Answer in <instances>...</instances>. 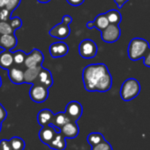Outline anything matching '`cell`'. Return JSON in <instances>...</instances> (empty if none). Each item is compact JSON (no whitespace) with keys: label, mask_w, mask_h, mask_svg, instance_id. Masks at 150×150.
<instances>
[{"label":"cell","mask_w":150,"mask_h":150,"mask_svg":"<svg viewBox=\"0 0 150 150\" xmlns=\"http://www.w3.org/2000/svg\"><path fill=\"white\" fill-rule=\"evenodd\" d=\"M143 61H144V64L146 67H150V47L147 50V51H146V53L143 58Z\"/></svg>","instance_id":"33"},{"label":"cell","mask_w":150,"mask_h":150,"mask_svg":"<svg viewBox=\"0 0 150 150\" xmlns=\"http://www.w3.org/2000/svg\"><path fill=\"white\" fill-rule=\"evenodd\" d=\"M69 5L72 6H79L81 5H82L84 3L85 0H66Z\"/></svg>","instance_id":"34"},{"label":"cell","mask_w":150,"mask_h":150,"mask_svg":"<svg viewBox=\"0 0 150 150\" xmlns=\"http://www.w3.org/2000/svg\"><path fill=\"white\" fill-rule=\"evenodd\" d=\"M21 2V0H7L6 7L8 10H10L12 13H13L18 8V6H20Z\"/></svg>","instance_id":"29"},{"label":"cell","mask_w":150,"mask_h":150,"mask_svg":"<svg viewBox=\"0 0 150 150\" xmlns=\"http://www.w3.org/2000/svg\"><path fill=\"white\" fill-rule=\"evenodd\" d=\"M0 48H1V46H0Z\"/></svg>","instance_id":"42"},{"label":"cell","mask_w":150,"mask_h":150,"mask_svg":"<svg viewBox=\"0 0 150 150\" xmlns=\"http://www.w3.org/2000/svg\"><path fill=\"white\" fill-rule=\"evenodd\" d=\"M0 150H13L10 146L9 140L1 139L0 140Z\"/></svg>","instance_id":"31"},{"label":"cell","mask_w":150,"mask_h":150,"mask_svg":"<svg viewBox=\"0 0 150 150\" xmlns=\"http://www.w3.org/2000/svg\"><path fill=\"white\" fill-rule=\"evenodd\" d=\"M6 3H7V0H0V9L6 7Z\"/></svg>","instance_id":"37"},{"label":"cell","mask_w":150,"mask_h":150,"mask_svg":"<svg viewBox=\"0 0 150 150\" xmlns=\"http://www.w3.org/2000/svg\"><path fill=\"white\" fill-rule=\"evenodd\" d=\"M93 23H94V27L97 30H99L100 32H102L103 30H104L110 24V21H109V20H108V18H107V16H106V13L98 14L96 17V19L93 21Z\"/></svg>","instance_id":"21"},{"label":"cell","mask_w":150,"mask_h":150,"mask_svg":"<svg viewBox=\"0 0 150 150\" xmlns=\"http://www.w3.org/2000/svg\"><path fill=\"white\" fill-rule=\"evenodd\" d=\"M87 139H88V142L89 143V145L91 146H96L99 143L105 140L103 135L102 133H100V132H91L90 134H88Z\"/></svg>","instance_id":"23"},{"label":"cell","mask_w":150,"mask_h":150,"mask_svg":"<svg viewBox=\"0 0 150 150\" xmlns=\"http://www.w3.org/2000/svg\"><path fill=\"white\" fill-rule=\"evenodd\" d=\"M97 45L91 39H85L81 42L79 45V53L84 59L94 58L97 54Z\"/></svg>","instance_id":"4"},{"label":"cell","mask_w":150,"mask_h":150,"mask_svg":"<svg viewBox=\"0 0 150 150\" xmlns=\"http://www.w3.org/2000/svg\"><path fill=\"white\" fill-rule=\"evenodd\" d=\"M12 12L8 10L6 7L0 9V21H8L12 17Z\"/></svg>","instance_id":"27"},{"label":"cell","mask_w":150,"mask_h":150,"mask_svg":"<svg viewBox=\"0 0 150 150\" xmlns=\"http://www.w3.org/2000/svg\"><path fill=\"white\" fill-rule=\"evenodd\" d=\"M13 54L10 50H2L0 52V67L2 69L9 70L13 66Z\"/></svg>","instance_id":"16"},{"label":"cell","mask_w":150,"mask_h":150,"mask_svg":"<svg viewBox=\"0 0 150 150\" xmlns=\"http://www.w3.org/2000/svg\"><path fill=\"white\" fill-rule=\"evenodd\" d=\"M13 60H14V64L17 65L20 64H24L25 59L27 57V55L24 51L22 50H18L16 52H13Z\"/></svg>","instance_id":"26"},{"label":"cell","mask_w":150,"mask_h":150,"mask_svg":"<svg viewBox=\"0 0 150 150\" xmlns=\"http://www.w3.org/2000/svg\"><path fill=\"white\" fill-rule=\"evenodd\" d=\"M9 21H10L12 27L13 28V29H14L15 31L22 27V21H21L19 17L11 18V19L9 20Z\"/></svg>","instance_id":"30"},{"label":"cell","mask_w":150,"mask_h":150,"mask_svg":"<svg viewBox=\"0 0 150 150\" xmlns=\"http://www.w3.org/2000/svg\"><path fill=\"white\" fill-rule=\"evenodd\" d=\"M69 121H71V119L68 117V116L66 115L65 112H58V113H57V114L54 115V117H53L51 125H53L57 129H59L60 130Z\"/></svg>","instance_id":"20"},{"label":"cell","mask_w":150,"mask_h":150,"mask_svg":"<svg viewBox=\"0 0 150 150\" xmlns=\"http://www.w3.org/2000/svg\"><path fill=\"white\" fill-rule=\"evenodd\" d=\"M49 51L53 58H59L64 57L68 53L69 47L64 42H56L50 44Z\"/></svg>","instance_id":"11"},{"label":"cell","mask_w":150,"mask_h":150,"mask_svg":"<svg viewBox=\"0 0 150 150\" xmlns=\"http://www.w3.org/2000/svg\"><path fill=\"white\" fill-rule=\"evenodd\" d=\"M87 28H89V29L94 28L95 27H94V23H93V21H88V22L87 23Z\"/></svg>","instance_id":"38"},{"label":"cell","mask_w":150,"mask_h":150,"mask_svg":"<svg viewBox=\"0 0 150 150\" xmlns=\"http://www.w3.org/2000/svg\"><path fill=\"white\" fill-rule=\"evenodd\" d=\"M70 33H71V29H70L69 25H66L63 22L54 26L49 31V34L50 36L60 39V40L66 39L70 35Z\"/></svg>","instance_id":"10"},{"label":"cell","mask_w":150,"mask_h":150,"mask_svg":"<svg viewBox=\"0 0 150 150\" xmlns=\"http://www.w3.org/2000/svg\"><path fill=\"white\" fill-rule=\"evenodd\" d=\"M129 0H114V2L116 3V5L117 6L118 8H122L124 6L125 4H126Z\"/></svg>","instance_id":"36"},{"label":"cell","mask_w":150,"mask_h":150,"mask_svg":"<svg viewBox=\"0 0 150 150\" xmlns=\"http://www.w3.org/2000/svg\"><path fill=\"white\" fill-rule=\"evenodd\" d=\"M140 92L139 82L133 78L127 79L124 81L120 88V96L123 101L130 102L139 96Z\"/></svg>","instance_id":"3"},{"label":"cell","mask_w":150,"mask_h":150,"mask_svg":"<svg viewBox=\"0 0 150 150\" xmlns=\"http://www.w3.org/2000/svg\"><path fill=\"white\" fill-rule=\"evenodd\" d=\"M29 96L31 100L35 103H44L49 97V88H45L41 84L35 83L32 85L29 90Z\"/></svg>","instance_id":"5"},{"label":"cell","mask_w":150,"mask_h":150,"mask_svg":"<svg viewBox=\"0 0 150 150\" xmlns=\"http://www.w3.org/2000/svg\"><path fill=\"white\" fill-rule=\"evenodd\" d=\"M61 133L66 139H75L80 132V127L77 125V121H69L61 129Z\"/></svg>","instance_id":"12"},{"label":"cell","mask_w":150,"mask_h":150,"mask_svg":"<svg viewBox=\"0 0 150 150\" xmlns=\"http://www.w3.org/2000/svg\"><path fill=\"white\" fill-rule=\"evenodd\" d=\"M8 77L10 81L16 85H21L22 83H25L24 71H22L19 67L16 66L11 67L8 70Z\"/></svg>","instance_id":"13"},{"label":"cell","mask_w":150,"mask_h":150,"mask_svg":"<svg viewBox=\"0 0 150 150\" xmlns=\"http://www.w3.org/2000/svg\"><path fill=\"white\" fill-rule=\"evenodd\" d=\"M62 22L66 24V25H70L72 22V18L69 15H64L62 18Z\"/></svg>","instance_id":"35"},{"label":"cell","mask_w":150,"mask_h":150,"mask_svg":"<svg viewBox=\"0 0 150 150\" xmlns=\"http://www.w3.org/2000/svg\"><path fill=\"white\" fill-rule=\"evenodd\" d=\"M54 115L55 114L50 110L43 109L40 110L37 114V122L41 126H46L51 125Z\"/></svg>","instance_id":"18"},{"label":"cell","mask_w":150,"mask_h":150,"mask_svg":"<svg viewBox=\"0 0 150 150\" xmlns=\"http://www.w3.org/2000/svg\"><path fill=\"white\" fill-rule=\"evenodd\" d=\"M66 138L60 132H57L55 138L48 145L50 148L54 150H64L66 148Z\"/></svg>","instance_id":"19"},{"label":"cell","mask_w":150,"mask_h":150,"mask_svg":"<svg viewBox=\"0 0 150 150\" xmlns=\"http://www.w3.org/2000/svg\"><path fill=\"white\" fill-rule=\"evenodd\" d=\"M66 115L71 121H77L79 120L83 113V108L82 105L77 102V101H71L68 103V104L65 107Z\"/></svg>","instance_id":"7"},{"label":"cell","mask_w":150,"mask_h":150,"mask_svg":"<svg viewBox=\"0 0 150 150\" xmlns=\"http://www.w3.org/2000/svg\"><path fill=\"white\" fill-rule=\"evenodd\" d=\"M57 132H60L59 129H57L53 125H49L46 126H42V129L40 130L38 136L42 143L49 145L51 142V140L55 138Z\"/></svg>","instance_id":"9"},{"label":"cell","mask_w":150,"mask_h":150,"mask_svg":"<svg viewBox=\"0 0 150 150\" xmlns=\"http://www.w3.org/2000/svg\"><path fill=\"white\" fill-rule=\"evenodd\" d=\"M42 65L40 66H35L27 68L26 71H24V78H25V83L28 84H35L37 81L38 75L40 73V71L42 69Z\"/></svg>","instance_id":"17"},{"label":"cell","mask_w":150,"mask_h":150,"mask_svg":"<svg viewBox=\"0 0 150 150\" xmlns=\"http://www.w3.org/2000/svg\"><path fill=\"white\" fill-rule=\"evenodd\" d=\"M91 150H113V148L108 141L104 140V141L99 143L98 145L92 146Z\"/></svg>","instance_id":"28"},{"label":"cell","mask_w":150,"mask_h":150,"mask_svg":"<svg viewBox=\"0 0 150 150\" xmlns=\"http://www.w3.org/2000/svg\"><path fill=\"white\" fill-rule=\"evenodd\" d=\"M18 40L15 34L0 35V46L6 50H12L17 45Z\"/></svg>","instance_id":"15"},{"label":"cell","mask_w":150,"mask_h":150,"mask_svg":"<svg viewBox=\"0 0 150 150\" xmlns=\"http://www.w3.org/2000/svg\"><path fill=\"white\" fill-rule=\"evenodd\" d=\"M37 1H38L39 3H42V4H47V3L50 2L51 0H37Z\"/></svg>","instance_id":"39"},{"label":"cell","mask_w":150,"mask_h":150,"mask_svg":"<svg viewBox=\"0 0 150 150\" xmlns=\"http://www.w3.org/2000/svg\"><path fill=\"white\" fill-rule=\"evenodd\" d=\"M35 83L41 84L44 86L45 88H50L53 85V77H52L51 72L48 69L42 67Z\"/></svg>","instance_id":"14"},{"label":"cell","mask_w":150,"mask_h":150,"mask_svg":"<svg viewBox=\"0 0 150 150\" xmlns=\"http://www.w3.org/2000/svg\"><path fill=\"white\" fill-rule=\"evenodd\" d=\"M1 121H0V132H1V128H2V125H1Z\"/></svg>","instance_id":"41"},{"label":"cell","mask_w":150,"mask_h":150,"mask_svg":"<svg viewBox=\"0 0 150 150\" xmlns=\"http://www.w3.org/2000/svg\"><path fill=\"white\" fill-rule=\"evenodd\" d=\"M148 49L149 44L146 40L139 37H135L131 40L128 45L127 54L132 61H138L144 58Z\"/></svg>","instance_id":"2"},{"label":"cell","mask_w":150,"mask_h":150,"mask_svg":"<svg viewBox=\"0 0 150 150\" xmlns=\"http://www.w3.org/2000/svg\"><path fill=\"white\" fill-rule=\"evenodd\" d=\"M2 86V79H1V76H0V88Z\"/></svg>","instance_id":"40"},{"label":"cell","mask_w":150,"mask_h":150,"mask_svg":"<svg viewBox=\"0 0 150 150\" xmlns=\"http://www.w3.org/2000/svg\"><path fill=\"white\" fill-rule=\"evenodd\" d=\"M82 81L88 92H107L112 87V76L104 64H91L83 69Z\"/></svg>","instance_id":"1"},{"label":"cell","mask_w":150,"mask_h":150,"mask_svg":"<svg viewBox=\"0 0 150 150\" xmlns=\"http://www.w3.org/2000/svg\"><path fill=\"white\" fill-rule=\"evenodd\" d=\"M105 13L110 24L119 25L122 21V15L117 10H110Z\"/></svg>","instance_id":"22"},{"label":"cell","mask_w":150,"mask_h":150,"mask_svg":"<svg viewBox=\"0 0 150 150\" xmlns=\"http://www.w3.org/2000/svg\"><path fill=\"white\" fill-rule=\"evenodd\" d=\"M15 34V30L12 27L10 21H0V35Z\"/></svg>","instance_id":"25"},{"label":"cell","mask_w":150,"mask_h":150,"mask_svg":"<svg viewBox=\"0 0 150 150\" xmlns=\"http://www.w3.org/2000/svg\"><path fill=\"white\" fill-rule=\"evenodd\" d=\"M6 117H7V111L4 108V106L0 103V121L3 122L4 120L6 119Z\"/></svg>","instance_id":"32"},{"label":"cell","mask_w":150,"mask_h":150,"mask_svg":"<svg viewBox=\"0 0 150 150\" xmlns=\"http://www.w3.org/2000/svg\"><path fill=\"white\" fill-rule=\"evenodd\" d=\"M10 146L13 150H24L25 148V141L21 137H13L11 139H9Z\"/></svg>","instance_id":"24"},{"label":"cell","mask_w":150,"mask_h":150,"mask_svg":"<svg viewBox=\"0 0 150 150\" xmlns=\"http://www.w3.org/2000/svg\"><path fill=\"white\" fill-rule=\"evenodd\" d=\"M44 60V56L41 50L37 49H34L29 54L27 55V57L24 62V65L26 68L40 66L42 64Z\"/></svg>","instance_id":"8"},{"label":"cell","mask_w":150,"mask_h":150,"mask_svg":"<svg viewBox=\"0 0 150 150\" xmlns=\"http://www.w3.org/2000/svg\"><path fill=\"white\" fill-rule=\"evenodd\" d=\"M101 35H102V40L104 42H108V43L116 42L121 35V30L119 25L110 24L104 30L101 32Z\"/></svg>","instance_id":"6"}]
</instances>
